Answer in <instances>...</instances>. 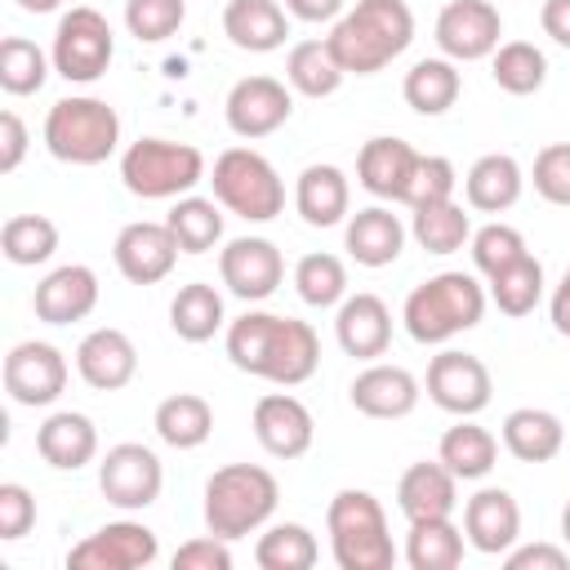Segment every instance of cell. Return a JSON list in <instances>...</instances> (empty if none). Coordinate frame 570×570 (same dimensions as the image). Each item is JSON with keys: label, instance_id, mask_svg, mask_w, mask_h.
Listing matches in <instances>:
<instances>
[{"label": "cell", "instance_id": "obj_1", "mask_svg": "<svg viewBox=\"0 0 570 570\" xmlns=\"http://www.w3.org/2000/svg\"><path fill=\"white\" fill-rule=\"evenodd\" d=\"M227 361L276 387H298L321 365V338L307 321L276 312H245L227 325Z\"/></svg>", "mask_w": 570, "mask_h": 570}, {"label": "cell", "instance_id": "obj_2", "mask_svg": "<svg viewBox=\"0 0 570 570\" xmlns=\"http://www.w3.org/2000/svg\"><path fill=\"white\" fill-rule=\"evenodd\" d=\"M325 40L347 76H374L410 49L414 13L405 0H356L347 13H338Z\"/></svg>", "mask_w": 570, "mask_h": 570}, {"label": "cell", "instance_id": "obj_3", "mask_svg": "<svg viewBox=\"0 0 570 570\" xmlns=\"http://www.w3.org/2000/svg\"><path fill=\"white\" fill-rule=\"evenodd\" d=\"M485 289L472 272H436L423 285L410 289L401 321L414 343H450L454 334L481 325L485 316Z\"/></svg>", "mask_w": 570, "mask_h": 570}, {"label": "cell", "instance_id": "obj_4", "mask_svg": "<svg viewBox=\"0 0 570 570\" xmlns=\"http://www.w3.org/2000/svg\"><path fill=\"white\" fill-rule=\"evenodd\" d=\"M281 503V485L258 463H227L205 481V530L218 539H245Z\"/></svg>", "mask_w": 570, "mask_h": 570}, {"label": "cell", "instance_id": "obj_5", "mask_svg": "<svg viewBox=\"0 0 570 570\" xmlns=\"http://www.w3.org/2000/svg\"><path fill=\"white\" fill-rule=\"evenodd\" d=\"M325 530L338 570H392L396 548L387 534V512L370 490H338L325 508Z\"/></svg>", "mask_w": 570, "mask_h": 570}, {"label": "cell", "instance_id": "obj_6", "mask_svg": "<svg viewBox=\"0 0 570 570\" xmlns=\"http://www.w3.org/2000/svg\"><path fill=\"white\" fill-rule=\"evenodd\" d=\"M45 147L62 165H102L120 147V116L89 94L58 98L45 116Z\"/></svg>", "mask_w": 570, "mask_h": 570}, {"label": "cell", "instance_id": "obj_7", "mask_svg": "<svg viewBox=\"0 0 570 570\" xmlns=\"http://www.w3.org/2000/svg\"><path fill=\"white\" fill-rule=\"evenodd\" d=\"M120 178L142 200H178L205 178V156L191 142L138 138L120 156Z\"/></svg>", "mask_w": 570, "mask_h": 570}, {"label": "cell", "instance_id": "obj_8", "mask_svg": "<svg viewBox=\"0 0 570 570\" xmlns=\"http://www.w3.org/2000/svg\"><path fill=\"white\" fill-rule=\"evenodd\" d=\"M214 200L245 223H267L285 209V183L276 165L254 147H227L214 160Z\"/></svg>", "mask_w": 570, "mask_h": 570}, {"label": "cell", "instance_id": "obj_9", "mask_svg": "<svg viewBox=\"0 0 570 570\" xmlns=\"http://www.w3.org/2000/svg\"><path fill=\"white\" fill-rule=\"evenodd\" d=\"M111 53H116V36H111V22L89 9V4H71L62 18H58V31H53V71L71 85H94L98 76H107L111 67Z\"/></svg>", "mask_w": 570, "mask_h": 570}, {"label": "cell", "instance_id": "obj_10", "mask_svg": "<svg viewBox=\"0 0 570 570\" xmlns=\"http://www.w3.org/2000/svg\"><path fill=\"white\" fill-rule=\"evenodd\" d=\"M160 485H165V468H160L156 450L142 445V441H120L98 463V490L120 512L151 508L160 499Z\"/></svg>", "mask_w": 570, "mask_h": 570}, {"label": "cell", "instance_id": "obj_11", "mask_svg": "<svg viewBox=\"0 0 570 570\" xmlns=\"http://www.w3.org/2000/svg\"><path fill=\"white\" fill-rule=\"evenodd\" d=\"M423 387H428L432 405H441L454 419H476L494 396V379H490L485 361L472 352H459V347H445L428 361Z\"/></svg>", "mask_w": 570, "mask_h": 570}, {"label": "cell", "instance_id": "obj_12", "mask_svg": "<svg viewBox=\"0 0 570 570\" xmlns=\"http://www.w3.org/2000/svg\"><path fill=\"white\" fill-rule=\"evenodd\" d=\"M160 557V539L142 521H107L102 530L85 534L71 552V570H142Z\"/></svg>", "mask_w": 570, "mask_h": 570}, {"label": "cell", "instance_id": "obj_13", "mask_svg": "<svg viewBox=\"0 0 570 570\" xmlns=\"http://www.w3.org/2000/svg\"><path fill=\"white\" fill-rule=\"evenodd\" d=\"M223 116H227V129L236 138H249V142L267 138L294 116V89L276 76H245L227 89Z\"/></svg>", "mask_w": 570, "mask_h": 570}, {"label": "cell", "instance_id": "obj_14", "mask_svg": "<svg viewBox=\"0 0 570 570\" xmlns=\"http://www.w3.org/2000/svg\"><path fill=\"white\" fill-rule=\"evenodd\" d=\"M432 36H436L441 58H450V62H476V58H490L499 49L503 18H499L494 0H450L436 13Z\"/></svg>", "mask_w": 570, "mask_h": 570}, {"label": "cell", "instance_id": "obj_15", "mask_svg": "<svg viewBox=\"0 0 570 570\" xmlns=\"http://www.w3.org/2000/svg\"><path fill=\"white\" fill-rule=\"evenodd\" d=\"M4 392L13 396V405H53L67 392V356L53 343L27 338L13 343L4 356Z\"/></svg>", "mask_w": 570, "mask_h": 570}, {"label": "cell", "instance_id": "obj_16", "mask_svg": "<svg viewBox=\"0 0 570 570\" xmlns=\"http://www.w3.org/2000/svg\"><path fill=\"white\" fill-rule=\"evenodd\" d=\"M218 276L223 285L245 298V303H263L281 289L285 281V258L267 236H236L218 249Z\"/></svg>", "mask_w": 570, "mask_h": 570}, {"label": "cell", "instance_id": "obj_17", "mask_svg": "<svg viewBox=\"0 0 570 570\" xmlns=\"http://www.w3.org/2000/svg\"><path fill=\"white\" fill-rule=\"evenodd\" d=\"M178 240L169 232V223H125L116 245H111V258H116V272L129 281V285H156L174 272L178 263Z\"/></svg>", "mask_w": 570, "mask_h": 570}, {"label": "cell", "instance_id": "obj_18", "mask_svg": "<svg viewBox=\"0 0 570 570\" xmlns=\"http://www.w3.org/2000/svg\"><path fill=\"white\" fill-rule=\"evenodd\" d=\"M254 436L272 459H303L312 450L316 436V419L312 410L294 396V392H267L254 405Z\"/></svg>", "mask_w": 570, "mask_h": 570}, {"label": "cell", "instance_id": "obj_19", "mask_svg": "<svg viewBox=\"0 0 570 570\" xmlns=\"http://www.w3.org/2000/svg\"><path fill=\"white\" fill-rule=\"evenodd\" d=\"M76 374L94 387V392H120L134 383L138 374V347L125 330L116 325H98L80 338L76 347Z\"/></svg>", "mask_w": 570, "mask_h": 570}, {"label": "cell", "instance_id": "obj_20", "mask_svg": "<svg viewBox=\"0 0 570 570\" xmlns=\"http://www.w3.org/2000/svg\"><path fill=\"white\" fill-rule=\"evenodd\" d=\"M463 534H468V548H476L485 557H503L521 539V508H517V499L503 485H481L463 503Z\"/></svg>", "mask_w": 570, "mask_h": 570}, {"label": "cell", "instance_id": "obj_21", "mask_svg": "<svg viewBox=\"0 0 570 570\" xmlns=\"http://www.w3.org/2000/svg\"><path fill=\"white\" fill-rule=\"evenodd\" d=\"M423 151H414L405 138H392V134H379L361 147L356 156V183L379 196V200H396L405 205V191H410V178H414V165H419Z\"/></svg>", "mask_w": 570, "mask_h": 570}, {"label": "cell", "instance_id": "obj_22", "mask_svg": "<svg viewBox=\"0 0 570 570\" xmlns=\"http://www.w3.org/2000/svg\"><path fill=\"white\" fill-rule=\"evenodd\" d=\"M347 396H352V405H356L365 419H405V414L419 405L423 387H419V379H414L405 365L370 361V365L352 379Z\"/></svg>", "mask_w": 570, "mask_h": 570}, {"label": "cell", "instance_id": "obj_23", "mask_svg": "<svg viewBox=\"0 0 570 570\" xmlns=\"http://www.w3.org/2000/svg\"><path fill=\"white\" fill-rule=\"evenodd\" d=\"M31 307L45 325H71V321H85L94 307H98V276L94 267L85 263H67V267H53L36 294H31Z\"/></svg>", "mask_w": 570, "mask_h": 570}, {"label": "cell", "instance_id": "obj_24", "mask_svg": "<svg viewBox=\"0 0 570 570\" xmlns=\"http://www.w3.org/2000/svg\"><path fill=\"white\" fill-rule=\"evenodd\" d=\"M334 338L356 361H379L392 343V312L379 294H347L334 312Z\"/></svg>", "mask_w": 570, "mask_h": 570}, {"label": "cell", "instance_id": "obj_25", "mask_svg": "<svg viewBox=\"0 0 570 570\" xmlns=\"http://www.w3.org/2000/svg\"><path fill=\"white\" fill-rule=\"evenodd\" d=\"M396 508L405 512V521L454 517V508H459V476L441 459H419L396 481Z\"/></svg>", "mask_w": 570, "mask_h": 570}, {"label": "cell", "instance_id": "obj_26", "mask_svg": "<svg viewBox=\"0 0 570 570\" xmlns=\"http://www.w3.org/2000/svg\"><path fill=\"white\" fill-rule=\"evenodd\" d=\"M36 454L58 468V472H76L85 463H94L98 454V428L89 414L80 410H58L36 428Z\"/></svg>", "mask_w": 570, "mask_h": 570}, {"label": "cell", "instance_id": "obj_27", "mask_svg": "<svg viewBox=\"0 0 570 570\" xmlns=\"http://www.w3.org/2000/svg\"><path fill=\"white\" fill-rule=\"evenodd\" d=\"M223 36L245 53H272L289 36V9H281L276 0H227Z\"/></svg>", "mask_w": 570, "mask_h": 570}, {"label": "cell", "instance_id": "obj_28", "mask_svg": "<svg viewBox=\"0 0 570 570\" xmlns=\"http://www.w3.org/2000/svg\"><path fill=\"white\" fill-rule=\"evenodd\" d=\"M352 205V183L338 165H307L294 183V209L307 227H338Z\"/></svg>", "mask_w": 570, "mask_h": 570}, {"label": "cell", "instance_id": "obj_29", "mask_svg": "<svg viewBox=\"0 0 570 570\" xmlns=\"http://www.w3.org/2000/svg\"><path fill=\"white\" fill-rule=\"evenodd\" d=\"M343 245L347 254L361 263V267H387L401 258L405 249V223L383 209V205H370V209H356L347 218V232H343Z\"/></svg>", "mask_w": 570, "mask_h": 570}, {"label": "cell", "instance_id": "obj_30", "mask_svg": "<svg viewBox=\"0 0 570 570\" xmlns=\"http://www.w3.org/2000/svg\"><path fill=\"white\" fill-rule=\"evenodd\" d=\"M521 187H525V174L521 165L508 156V151H485L472 160L468 178H463V196L472 209L481 214H503L521 200Z\"/></svg>", "mask_w": 570, "mask_h": 570}, {"label": "cell", "instance_id": "obj_31", "mask_svg": "<svg viewBox=\"0 0 570 570\" xmlns=\"http://www.w3.org/2000/svg\"><path fill=\"white\" fill-rule=\"evenodd\" d=\"M561 445H566V428L552 410L521 405L503 419V450L521 463H548L561 454Z\"/></svg>", "mask_w": 570, "mask_h": 570}, {"label": "cell", "instance_id": "obj_32", "mask_svg": "<svg viewBox=\"0 0 570 570\" xmlns=\"http://www.w3.org/2000/svg\"><path fill=\"white\" fill-rule=\"evenodd\" d=\"M401 94L405 102L419 111V116H445L459 94H463V76H459V62L450 58H419L405 80H401Z\"/></svg>", "mask_w": 570, "mask_h": 570}, {"label": "cell", "instance_id": "obj_33", "mask_svg": "<svg viewBox=\"0 0 570 570\" xmlns=\"http://www.w3.org/2000/svg\"><path fill=\"white\" fill-rule=\"evenodd\" d=\"M151 428H156V436H160L165 445H174V450H196V445H205L209 432H214V405H209L205 396H196V392H174V396H165V401L156 405Z\"/></svg>", "mask_w": 570, "mask_h": 570}, {"label": "cell", "instance_id": "obj_34", "mask_svg": "<svg viewBox=\"0 0 570 570\" xmlns=\"http://www.w3.org/2000/svg\"><path fill=\"white\" fill-rule=\"evenodd\" d=\"M436 459L459 476V481H481L490 476L494 459H499V441L494 432H485L481 423L472 419H459L454 428H445L441 445H436Z\"/></svg>", "mask_w": 570, "mask_h": 570}, {"label": "cell", "instance_id": "obj_35", "mask_svg": "<svg viewBox=\"0 0 570 570\" xmlns=\"http://www.w3.org/2000/svg\"><path fill=\"white\" fill-rule=\"evenodd\" d=\"M463 543H468V534L450 517L410 521L405 561H410V570H454V566H463Z\"/></svg>", "mask_w": 570, "mask_h": 570}, {"label": "cell", "instance_id": "obj_36", "mask_svg": "<svg viewBox=\"0 0 570 570\" xmlns=\"http://www.w3.org/2000/svg\"><path fill=\"white\" fill-rule=\"evenodd\" d=\"M343 80H347V71L330 53V40H298L285 58V85L303 98H330V94H338Z\"/></svg>", "mask_w": 570, "mask_h": 570}, {"label": "cell", "instance_id": "obj_37", "mask_svg": "<svg viewBox=\"0 0 570 570\" xmlns=\"http://www.w3.org/2000/svg\"><path fill=\"white\" fill-rule=\"evenodd\" d=\"M169 325H174V334H178L183 343H209V338L227 325V316H223V294H218L209 281L183 285V289L174 294V303H169Z\"/></svg>", "mask_w": 570, "mask_h": 570}, {"label": "cell", "instance_id": "obj_38", "mask_svg": "<svg viewBox=\"0 0 570 570\" xmlns=\"http://www.w3.org/2000/svg\"><path fill=\"white\" fill-rule=\"evenodd\" d=\"M490 76H494V85H499L503 94L530 98V94H539L543 80H548V58H543V49L530 45V40H503V45L490 53Z\"/></svg>", "mask_w": 570, "mask_h": 570}, {"label": "cell", "instance_id": "obj_39", "mask_svg": "<svg viewBox=\"0 0 570 570\" xmlns=\"http://www.w3.org/2000/svg\"><path fill=\"white\" fill-rule=\"evenodd\" d=\"M165 223L183 254H209L223 240V209L218 200H205V196H178Z\"/></svg>", "mask_w": 570, "mask_h": 570}, {"label": "cell", "instance_id": "obj_40", "mask_svg": "<svg viewBox=\"0 0 570 570\" xmlns=\"http://www.w3.org/2000/svg\"><path fill=\"white\" fill-rule=\"evenodd\" d=\"M53 249H58V223L53 218H45V214H13V218H4V227H0V254L13 267L49 263Z\"/></svg>", "mask_w": 570, "mask_h": 570}, {"label": "cell", "instance_id": "obj_41", "mask_svg": "<svg viewBox=\"0 0 570 570\" xmlns=\"http://www.w3.org/2000/svg\"><path fill=\"white\" fill-rule=\"evenodd\" d=\"M316 557H321L316 534L298 521H281V525L263 530L258 543H254V561L263 570H312Z\"/></svg>", "mask_w": 570, "mask_h": 570}, {"label": "cell", "instance_id": "obj_42", "mask_svg": "<svg viewBox=\"0 0 570 570\" xmlns=\"http://www.w3.org/2000/svg\"><path fill=\"white\" fill-rule=\"evenodd\" d=\"M49 67H53V58L36 40H27V36H4L0 40V89L4 94H13V98L40 94Z\"/></svg>", "mask_w": 570, "mask_h": 570}, {"label": "cell", "instance_id": "obj_43", "mask_svg": "<svg viewBox=\"0 0 570 570\" xmlns=\"http://www.w3.org/2000/svg\"><path fill=\"white\" fill-rule=\"evenodd\" d=\"M294 289L307 307H338L347 298V267L338 254H303L294 263Z\"/></svg>", "mask_w": 570, "mask_h": 570}, {"label": "cell", "instance_id": "obj_44", "mask_svg": "<svg viewBox=\"0 0 570 570\" xmlns=\"http://www.w3.org/2000/svg\"><path fill=\"white\" fill-rule=\"evenodd\" d=\"M410 236H414L428 254H454V249H463V245L472 240V218L463 214V205L441 200V205L414 209Z\"/></svg>", "mask_w": 570, "mask_h": 570}, {"label": "cell", "instance_id": "obj_45", "mask_svg": "<svg viewBox=\"0 0 570 570\" xmlns=\"http://www.w3.org/2000/svg\"><path fill=\"white\" fill-rule=\"evenodd\" d=\"M543 298V263L534 254L517 258L512 267H503L499 276H490V303L503 316H530Z\"/></svg>", "mask_w": 570, "mask_h": 570}, {"label": "cell", "instance_id": "obj_46", "mask_svg": "<svg viewBox=\"0 0 570 570\" xmlns=\"http://www.w3.org/2000/svg\"><path fill=\"white\" fill-rule=\"evenodd\" d=\"M468 249H472V263H476V272H481L485 281L530 254V249H525V236H521L517 227H508V223H485V227H476L472 240H468Z\"/></svg>", "mask_w": 570, "mask_h": 570}, {"label": "cell", "instance_id": "obj_47", "mask_svg": "<svg viewBox=\"0 0 570 570\" xmlns=\"http://www.w3.org/2000/svg\"><path fill=\"white\" fill-rule=\"evenodd\" d=\"M187 18L183 0H125V27L134 40L142 45H160L169 40Z\"/></svg>", "mask_w": 570, "mask_h": 570}, {"label": "cell", "instance_id": "obj_48", "mask_svg": "<svg viewBox=\"0 0 570 570\" xmlns=\"http://www.w3.org/2000/svg\"><path fill=\"white\" fill-rule=\"evenodd\" d=\"M454 183H459V174H454V165L445 156H419L410 191H405V205L410 209H428V205L454 200Z\"/></svg>", "mask_w": 570, "mask_h": 570}, {"label": "cell", "instance_id": "obj_49", "mask_svg": "<svg viewBox=\"0 0 570 570\" xmlns=\"http://www.w3.org/2000/svg\"><path fill=\"white\" fill-rule=\"evenodd\" d=\"M534 191L548 200V205H561L570 209V142H548L539 156H534Z\"/></svg>", "mask_w": 570, "mask_h": 570}, {"label": "cell", "instance_id": "obj_50", "mask_svg": "<svg viewBox=\"0 0 570 570\" xmlns=\"http://www.w3.org/2000/svg\"><path fill=\"white\" fill-rule=\"evenodd\" d=\"M31 525H36V494L27 485H18V481H4L0 485V539L13 543Z\"/></svg>", "mask_w": 570, "mask_h": 570}, {"label": "cell", "instance_id": "obj_51", "mask_svg": "<svg viewBox=\"0 0 570 570\" xmlns=\"http://www.w3.org/2000/svg\"><path fill=\"white\" fill-rule=\"evenodd\" d=\"M174 570H232V548H227V539H218V534L187 539V543L174 552Z\"/></svg>", "mask_w": 570, "mask_h": 570}, {"label": "cell", "instance_id": "obj_52", "mask_svg": "<svg viewBox=\"0 0 570 570\" xmlns=\"http://www.w3.org/2000/svg\"><path fill=\"white\" fill-rule=\"evenodd\" d=\"M503 566L508 570H566L570 552L557 548V543H512L503 552Z\"/></svg>", "mask_w": 570, "mask_h": 570}, {"label": "cell", "instance_id": "obj_53", "mask_svg": "<svg viewBox=\"0 0 570 570\" xmlns=\"http://www.w3.org/2000/svg\"><path fill=\"white\" fill-rule=\"evenodd\" d=\"M27 125L18 111H0V174H13L27 156Z\"/></svg>", "mask_w": 570, "mask_h": 570}, {"label": "cell", "instance_id": "obj_54", "mask_svg": "<svg viewBox=\"0 0 570 570\" xmlns=\"http://www.w3.org/2000/svg\"><path fill=\"white\" fill-rule=\"evenodd\" d=\"M539 22H543V36H552L561 49H570V0H543Z\"/></svg>", "mask_w": 570, "mask_h": 570}, {"label": "cell", "instance_id": "obj_55", "mask_svg": "<svg viewBox=\"0 0 570 570\" xmlns=\"http://www.w3.org/2000/svg\"><path fill=\"white\" fill-rule=\"evenodd\" d=\"M285 9L298 22H330V18L343 13V0H285Z\"/></svg>", "mask_w": 570, "mask_h": 570}, {"label": "cell", "instance_id": "obj_56", "mask_svg": "<svg viewBox=\"0 0 570 570\" xmlns=\"http://www.w3.org/2000/svg\"><path fill=\"white\" fill-rule=\"evenodd\" d=\"M548 316H552V330L561 338H570V267L561 272V285L552 289V303H548Z\"/></svg>", "mask_w": 570, "mask_h": 570}, {"label": "cell", "instance_id": "obj_57", "mask_svg": "<svg viewBox=\"0 0 570 570\" xmlns=\"http://www.w3.org/2000/svg\"><path fill=\"white\" fill-rule=\"evenodd\" d=\"M62 0H18V9H27V13H53Z\"/></svg>", "mask_w": 570, "mask_h": 570}, {"label": "cell", "instance_id": "obj_58", "mask_svg": "<svg viewBox=\"0 0 570 570\" xmlns=\"http://www.w3.org/2000/svg\"><path fill=\"white\" fill-rule=\"evenodd\" d=\"M561 534H566V543H570V503H566V512H561Z\"/></svg>", "mask_w": 570, "mask_h": 570}]
</instances>
